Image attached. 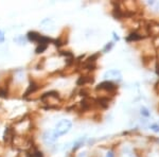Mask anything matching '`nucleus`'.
Segmentation results:
<instances>
[{"label": "nucleus", "instance_id": "obj_5", "mask_svg": "<svg viewBox=\"0 0 159 157\" xmlns=\"http://www.w3.org/2000/svg\"><path fill=\"white\" fill-rule=\"evenodd\" d=\"M116 88L117 87L109 81H105V82H103V83L99 84L98 87H97V89H104V90H108V91L115 90Z\"/></svg>", "mask_w": 159, "mask_h": 157}, {"label": "nucleus", "instance_id": "obj_6", "mask_svg": "<svg viewBox=\"0 0 159 157\" xmlns=\"http://www.w3.org/2000/svg\"><path fill=\"white\" fill-rule=\"evenodd\" d=\"M141 38H142V36L138 34V33H130L126 37V40L127 42H136V40H140Z\"/></svg>", "mask_w": 159, "mask_h": 157}, {"label": "nucleus", "instance_id": "obj_1", "mask_svg": "<svg viewBox=\"0 0 159 157\" xmlns=\"http://www.w3.org/2000/svg\"><path fill=\"white\" fill-rule=\"evenodd\" d=\"M72 127V122L68 119H61V121H58L57 124L55 125L54 128V133L57 137H61V136L66 135Z\"/></svg>", "mask_w": 159, "mask_h": 157}, {"label": "nucleus", "instance_id": "obj_2", "mask_svg": "<svg viewBox=\"0 0 159 157\" xmlns=\"http://www.w3.org/2000/svg\"><path fill=\"white\" fill-rule=\"evenodd\" d=\"M104 78L107 80V81H121L122 80V74L120 72V70H117V69H111V70H108L104 73Z\"/></svg>", "mask_w": 159, "mask_h": 157}, {"label": "nucleus", "instance_id": "obj_16", "mask_svg": "<svg viewBox=\"0 0 159 157\" xmlns=\"http://www.w3.org/2000/svg\"><path fill=\"white\" fill-rule=\"evenodd\" d=\"M106 157H114V153H112L111 151L107 152V155H106Z\"/></svg>", "mask_w": 159, "mask_h": 157}, {"label": "nucleus", "instance_id": "obj_9", "mask_svg": "<svg viewBox=\"0 0 159 157\" xmlns=\"http://www.w3.org/2000/svg\"><path fill=\"white\" fill-rule=\"evenodd\" d=\"M84 140H85V138H81L80 140L76 141V142H75V146H73V150H76V149L80 148V146L83 145V141H84Z\"/></svg>", "mask_w": 159, "mask_h": 157}, {"label": "nucleus", "instance_id": "obj_4", "mask_svg": "<svg viewBox=\"0 0 159 157\" xmlns=\"http://www.w3.org/2000/svg\"><path fill=\"white\" fill-rule=\"evenodd\" d=\"M42 36H43V35H40L39 33L35 32V31H30V32H28V34H27V37H28V39H29L30 42L38 43V44L40 43Z\"/></svg>", "mask_w": 159, "mask_h": 157}, {"label": "nucleus", "instance_id": "obj_13", "mask_svg": "<svg viewBox=\"0 0 159 157\" xmlns=\"http://www.w3.org/2000/svg\"><path fill=\"white\" fill-rule=\"evenodd\" d=\"M0 97L1 98H7V91L4 90V89L0 88Z\"/></svg>", "mask_w": 159, "mask_h": 157}, {"label": "nucleus", "instance_id": "obj_17", "mask_svg": "<svg viewBox=\"0 0 159 157\" xmlns=\"http://www.w3.org/2000/svg\"><path fill=\"white\" fill-rule=\"evenodd\" d=\"M114 37H115V39H117V40H119L120 38H119V36H118V35L116 34V33L114 32Z\"/></svg>", "mask_w": 159, "mask_h": 157}, {"label": "nucleus", "instance_id": "obj_14", "mask_svg": "<svg viewBox=\"0 0 159 157\" xmlns=\"http://www.w3.org/2000/svg\"><path fill=\"white\" fill-rule=\"evenodd\" d=\"M151 128L154 131V132H159V125L158 124H153L152 127H151Z\"/></svg>", "mask_w": 159, "mask_h": 157}, {"label": "nucleus", "instance_id": "obj_7", "mask_svg": "<svg viewBox=\"0 0 159 157\" xmlns=\"http://www.w3.org/2000/svg\"><path fill=\"white\" fill-rule=\"evenodd\" d=\"M36 89H37V85L35 84L34 82H31L30 85H29V88H28V90L25 91V97L29 96L31 92H34L35 90H36Z\"/></svg>", "mask_w": 159, "mask_h": 157}, {"label": "nucleus", "instance_id": "obj_11", "mask_svg": "<svg viewBox=\"0 0 159 157\" xmlns=\"http://www.w3.org/2000/svg\"><path fill=\"white\" fill-rule=\"evenodd\" d=\"M112 46H114V44H112V43H108V44H107V45L104 47V49H103V52H104V53L108 52V51L110 50V49L112 48Z\"/></svg>", "mask_w": 159, "mask_h": 157}, {"label": "nucleus", "instance_id": "obj_10", "mask_svg": "<svg viewBox=\"0 0 159 157\" xmlns=\"http://www.w3.org/2000/svg\"><path fill=\"white\" fill-rule=\"evenodd\" d=\"M14 42L18 43L19 45H25V40H24V36H18V37L14 38Z\"/></svg>", "mask_w": 159, "mask_h": 157}, {"label": "nucleus", "instance_id": "obj_8", "mask_svg": "<svg viewBox=\"0 0 159 157\" xmlns=\"http://www.w3.org/2000/svg\"><path fill=\"white\" fill-rule=\"evenodd\" d=\"M48 48V45L47 44H38V46L35 49V52L37 53V54H39V53H43V51H46V49Z\"/></svg>", "mask_w": 159, "mask_h": 157}, {"label": "nucleus", "instance_id": "obj_3", "mask_svg": "<svg viewBox=\"0 0 159 157\" xmlns=\"http://www.w3.org/2000/svg\"><path fill=\"white\" fill-rule=\"evenodd\" d=\"M58 137L55 135V133H54V130L53 131H46L45 133H43V141H45L46 143H53V142H55L56 141V139H57Z\"/></svg>", "mask_w": 159, "mask_h": 157}, {"label": "nucleus", "instance_id": "obj_12", "mask_svg": "<svg viewBox=\"0 0 159 157\" xmlns=\"http://www.w3.org/2000/svg\"><path fill=\"white\" fill-rule=\"evenodd\" d=\"M141 115L145 116V117H148V116H150V113H148V110L145 109V107H141Z\"/></svg>", "mask_w": 159, "mask_h": 157}, {"label": "nucleus", "instance_id": "obj_18", "mask_svg": "<svg viewBox=\"0 0 159 157\" xmlns=\"http://www.w3.org/2000/svg\"><path fill=\"white\" fill-rule=\"evenodd\" d=\"M156 72H157V74L159 76V65H157V67H156Z\"/></svg>", "mask_w": 159, "mask_h": 157}, {"label": "nucleus", "instance_id": "obj_15", "mask_svg": "<svg viewBox=\"0 0 159 157\" xmlns=\"http://www.w3.org/2000/svg\"><path fill=\"white\" fill-rule=\"evenodd\" d=\"M4 40V34L1 30H0V43H2Z\"/></svg>", "mask_w": 159, "mask_h": 157}]
</instances>
